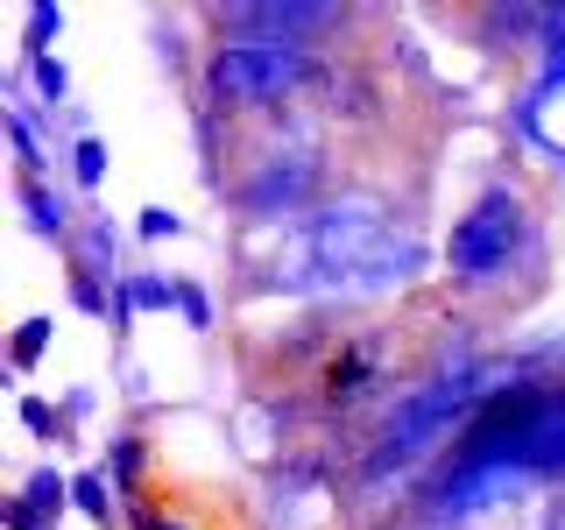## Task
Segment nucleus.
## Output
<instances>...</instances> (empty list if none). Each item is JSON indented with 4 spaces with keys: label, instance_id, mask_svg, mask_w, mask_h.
<instances>
[{
    "label": "nucleus",
    "instance_id": "obj_5",
    "mask_svg": "<svg viewBox=\"0 0 565 530\" xmlns=\"http://www.w3.org/2000/svg\"><path fill=\"white\" fill-rule=\"evenodd\" d=\"M340 22H347V8H332V0H234V8H220L226 43H290V50H311V35H326Z\"/></svg>",
    "mask_w": 565,
    "mask_h": 530
},
{
    "label": "nucleus",
    "instance_id": "obj_13",
    "mask_svg": "<svg viewBox=\"0 0 565 530\" xmlns=\"http://www.w3.org/2000/svg\"><path fill=\"white\" fill-rule=\"evenodd\" d=\"M50 332H57V318H22V326H14V340H8V361H14V375H29V368L50 353Z\"/></svg>",
    "mask_w": 565,
    "mask_h": 530
},
{
    "label": "nucleus",
    "instance_id": "obj_11",
    "mask_svg": "<svg viewBox=\"0 0 565 530\" xmlns=\"http://www.w3.org/2000/svg\"><path fill=\"white\" fill-rule=\"evenodd\" d=\"M114 290L128 297V311H170L177 305V283L156 269H128V283H114Z\"/></svg>",
    "mask_w": 565,
    "mask_h": 530
},
{
    "label": "nucleus",
    "instance_id": "obj_20",
    "mask_svg": "<svg viewBox=\"0 0 565 530\" xmlns=\"http://www.w3.org/2000/svg\"><path fill=\"white\" fill-rule=\"evenodd\" d=\"M22 424H29V432H35V438H64V417H57V411H50V403H43V396H22Z\"/></svg>",
    "mask_w": 565,
    "mask_h": 530
},
{
    "label": "nucleus",
    "instance_id": "obj_18",
    "mask_svg": "<svg viewBox=\"0 0 565 530\" xmlns=\"http://www.w3.org/2000/svg\"><path fill=\"white\" fill-rule=\"evenodd\" d=\"M71 305L93 311V318H114V297H106V290H99V276H85V269H71Z\"/></svg>",
    "mask_w": 565,
    "mask_h": 530
},
{
    "label": "nucleus",
    "instance_id": "obj_14",
    "mask_svg": "<svg viewBox=\"0 0 565 530\" xmlns=\"http://www.w3.org/2000/svg\"><path fill=\"white\" fill-rule=\"evenodd\" d=\"M99 177H106V141L99 135H78V141H71V184L99 191Z\"/></svg>",
    "mask_w": 565,
    "mask_h": 530
},
{
    "label": "nucleus",
    "instance_id": "obj_22",
    "mask_svg": "<svg viewBox=\"0 0 565 530\" xmlns=\"http://www.w3.org/2000/svg\"><path fill=\"white\" fill-rule=\"evenodd\" d=\"M0 523H8V530H57V523H35L22 502H0Z\"/></svg>",
    "mask_w": 565,
    "mask_h": 530
},
{
    "label": "nucleus",
    "instance_id": "obj_21",
    "mask_svg": "<svg viewBox=\"0 0 565 530\" xmlns=\"http://www.w3.org/2000/svg\"><path fill=\"white\" fill-rule=\"evenodd\" d=\"M177 234H184V220H177L170 205H149V212H141V241H177Z\"/></svg>",
    "mask_w": 565,
    "mask_h": 530
},
{
    "label": "nucleus",
    "instance_id": "obj_9",
    "mask_svg": "<svg viewBox=\"0 0 565 530\" xmlns=\"http://www.w3.org/2000/svg\"><path fill=\"white\" fill-rule=\"evenodd\" d=\"M14 502H22L35 523H57L64 509H71V474H57V467H35L29 481H22V495H14Z\"/></svg>",
    "mask_w": 565,
    "mask_h": 530
},
{
    "label": "nucleus",
    "instance_id": "obj_3",
    "mask_svg": "<svg viewBox=\"0 0 565 530\" xmlns=\"http://www.w3.org/2000/svg\"><path fill=\"white\" fill-rule=\"evenodd\" d=\"M305 78H311V50H290V43H220L205 57V99L234 106V114L282 106Z\"/></svg>",
    "mask_w": 565,
    "mask_h": 530
},
{
    "label": "nucleus",
    "instance_id": "obj_19",
    "mask_svg": "<svg viewBox=\"0 0 565 530\" xmlns=\"http://www.w3.org/2000/svg\"><path fill=\"white\" fill-rule=\"evenodd\" d=\"M177 311H184L191 332H212V297L199 290V283H177Z\"/></svg>",
    "mask_w": 565,
    "mask_h": 530
},
{
    "label": "nucleus",
    "instance_id": "obj_1",
    "mask_svg": "<svg viewBox=\"0 0 565 530\" xmlns=\"http://www.w3.org/2000/svg\"><path fill=\"white\" fill-rule=\"evenodd\" d=\"M452 467H516L523 481L565 474V382L516 375L467 432H459Z\"/></svg>",
    "mask_w": 565,
    "mask_h": 530
},
{
    "label": "nucleus",
    "instance_id": "obj_8",
    "mask_svg": "<svg viewBox=\"0 0 565 530\" xmlns=\"http://www.w3.org/2000/svg\"><path fill=\"white\" fill-rule=\"evenodd\" d=\"M367 389H375V347H347L326 368V403H361Z\"/></svg>",
    "mask_w": 565,
    "mask_h": 530
},
{
    "label": "nucleus",
    "instance_id": "obj_10",
    "mask_svg": "<svg viewBox=\"0 0 565 530\" xmlns=\"http://www.w3.org/2000/svg\"><path fill=\"white\" fill-rule=\"evenodd\" d=\"M8 135H14V163H22V184H43L50 156H43V141H35V120H29V106H22V99H8Z\"/></svg>",
    "mask_w": 565,
    "mask_h": 530
},
{
    "label": "nucleus",
    "instance_id": "obj_23",
    "mask_svg": "<svg viewBox=\"0 0 565 530\" xmlns=\"http://www.w3.org/2000/svg\"><path fill=\"white\" fill-rule=\"evenodd\" d=\"M141 530H184V523H141Z\"/></svg>",
    "mask_w": 565,
    "mask_h": 530
},
{
    "label": "nucleus",
    "instance_id": "obj_7",
    "mask_svg": "<svg viewBox=\"0 0 565 530\" xmlns=\"http://www.w3.org/2000/svg\"><path fill=\"white\" fill-rule=\"evenodd\" d=\"M22 212H29V234H43V241L78 234V205H71L64 191H50V184H22Z\"/></svg>",
    "mask_w": 565,
    "mask_h": 530
},
{
    "label": "nucleus",
    "instance_id": "obj_4",
    "mask_svg": "<svg viewBox=\"0 0 565 530\" xmlns=\"http://www.w3.org/2000/svg\"><path fill=\"white\" fill-rule=\"evenodd\" d=\"M318 184H326V149H318L311 135H297L290 149H276L269 156H255V177L241 184V212L247 220H297L305 226L311 220V199H318Z\"/></svg>",
    "mask_w": 565,
    "mask_h": 530
},
{
    "label": "nucleus",
    "instance_id": "obj_16",
    "mask_svg": "<svg viewBox=\"0 0 565 530\" xmlns=\"http://www.w3.org/2000/svg\"><path fill=\"white\" fill-rule=\"evenodd\" d=\"M22 71H29V85H35V93H43V106L57 114L64 93H71V71H64V57H29Z\"/></svg>",
    "mask_w": 565,
    "mask_h": 530
},
{
    "label": "nucleus",
    "instance_id": "obj_2",
    "mask_svg": "<svg viewBox=\"0 0 565 530\" xmlns=\"http://www.w3.org/2000/svg\"><path fill=\"white\" fill-rule=\"evenodd\" d=\"M530 241V205L516 199V191H481L467 212L452 220V241H446V269L459 290H488L494 276L516 262V247Z\"/></svg>",
    "mask_w": 565,
    "mask_h": 530
},
{
    "label": "nucleus",
    "instance_id": "obj_12",
    "mask_svg": "<svg viewBox=\"0 0 565 530\" xmlns=\"http://www.w3.org/2000/svg\"><path fill=\"white\" fill-rule=\"evenodd\" d=\"M71 509L93 517L99 530H114V481L106 474H71Z\"/></svg>",
    "mask_w": 565,
    "mask_h": 530
},
{
    "label": "nucleus",
    "instance_id": "obj_17",
    "mask_svg": "<svg viewBox=\"0 0 565 530\" xmlns=\"http://www.w3.org/2000/svg\"><path fill=\"white\" fill-rule=\"evenodd\" d=\"M64 29V8H50V0H35L29 8V35H22V57H50V35Z\"/></svg>",
    "mask_w": 565,
    "mask_h": 530
},
{
    "label": "nucleus",
    "instance_id": "obj_6",
    "mask_svg": "<svg viewBox=\"0 0 565 530\" xmlns=\"http://www.w3.org/2000/svg\"><path fill=\"white\" fill-rule=\"evenodd\" d=\"M71 269L99 276V283H128V269H120V226L106 220V212H85L78 234H71Z\"/></svg>",
    "mask_w": 565,
    "mask_h": 530
},
{
    "label": "nucleus",
    "instance_id": "obj_15",
    "mask_svg": "<svg viewBox=\"0 0 565 530\" xmlns=\"http://www.w3.org/2000/svg\"><path fill=\"white\" fill-rule=\"evenodd\" d=\"M106 481L135 488L141 481V432H114V453H106Z\"/></svg>",
    "mask_w": 565,
    "mask_h": 530
}]
</instances>
